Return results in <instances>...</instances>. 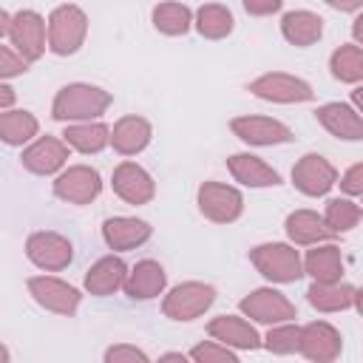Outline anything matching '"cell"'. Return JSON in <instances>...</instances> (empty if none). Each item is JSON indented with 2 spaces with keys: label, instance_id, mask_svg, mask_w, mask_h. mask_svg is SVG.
<instances>
[{
  "label": "cell",
  "instance_id": "1",
  "mask_svg": "<svg viewBox=\"0 0 363 363\" xmlns=\"http://www.w3.org/2000/svg\"><path fill=\"white\" fill-rule=\"evenodd\" d=\"M111 91L91 85V82H68L57 91L51 102V116L57 122H88L99 119L111 108Z\"/></svg>",
  "mask_w": 363,
  "mask_h": 363
},
{
  "label": "cell",
  "instance_id": "2",
  "mask_svg": "<svg viewBox=\"0 0 363 363\" xmlns=\"http://www.w3.org/2000/svg\"><path fill=\"white\" fill-rule=\"evenodd\" d=\"M88 37V14L74 6V3H62L57 6L51 14H48V23H45V40H48V48L57 54V57H71L82 48Z\"/></svg>",
  "mask_w": 363,
  "mask_h": 363
},
{
  "label": "cell",
  "instance_id": "3",
  "mask_svg": "<svg viewBox=\"0 0 363 363\" xmlns=\"http://www.w3.org/2000/svg\"><path fill=\"white\" fill-rule=\"evenodd\" d=\"M250 264L272 284H295L303 275L301 255L295 244L286 241H267L250 250Z\"/></svg>",
  "mask_w": 363,
  "mask_h": 363
},
{
  "label": "cell",
  "instance_id": "4",
  "mask_svg": "<svg viewBox=\"0 0 363 363\" xmlns=\"http://www.w3.org/2000/svg\"><path fill=\"white\" fill-rule=\"evenodd\" d=\"M213 303H216V286H210L204 281H184V284H176L164 295L162 312L170 320L187 323V320L201 318Z\"/></svg>",
  "mask_w": 363,
  "mask_h": 363
},
{
  "label": "cell",
  "instance_id": "5",
  "mask_svg": "<svg viewBox=\"0 0 363 363\" xmlns=\"http://www.w3.org/2000/svg\"><path fill=\"white\" fill-rule=\"evenodd\" d=\"M199 213L213 224H233L244 213V196L238 187L224 182H201L196 190Z\"/></svg>",
  "mask_w": 363,
  "mask_h": 363
},
{
  "label": "cell",
  "instance_id": "6",
  "mask_svg": "<svg viewBox=\"0 0 363 363\" xmlns=\"http://www.w3.org/2000/svg\"><path fill=\"white\" fill-rule=\"evenodd\" d=\"M247 91L264 102H278V105H298V102H309L315 96L312 85L295 74L286 71H267L261 77H255Z\"/></svg>",
  "mask_w": 363,
  "mask_h": 363
},
{
  "label": "cell",
  "instance_id": "7",
  "mask_svg": "<svg viewBox=\"0 0 363 363\" xmlns=\"http://www.w3.org/2000/svg\"><path fill=\"white\" fill-rule=\"evenodd\" d=\"M26 286H28V295L34 298V303L43 306L45 312L71 318L79 309L82 292L77 286H71L68 281L57 278V275H31L26 281Z\"/></svg>",
  "mask_w": 363,
  "mask_h": 363
},
{
  "label": "cell",
  "instance_id": "8",
  "mask_svg": "<svg viewBox=\"0 0 363 363\" xmlns=\"http://www.w3.org/2000/svg\"><path fill=\"white\" fill-rule=\"evenodd\" d=\"M9 40H11V48L31 65L37 62L45 48H48V40H45V20L43 14H37L34 9H20L11 14V23H9Z\"/></svg>",
  "mask_w": 363,
  "mask_h": 363
},
{
  "label": "cell",
  "instance_id": "9",
  "mask_svg": "<svg viewBox=\"0 0 363 363\" xmlns=\"http://www.w3.org/2000/svg\"><path fill=\"white\" fill-rule=\"evenodd\" d=\"M102 193V176L91 164H71L54 176V196L65 204H91Z\"/></svg>",
  "mask_w": 363,
  "mask_h": 363
},
{
  "label": "cell",
  "instance_id": "10",
  "mask_svg": "<svg viewBox=\"0 0 363 363\" xmlns=\"http://www.w3.org/2000/svg\"><path fill=\"white\" fill-rule=\"evenodd\" d=\"M26 258L43 272H60L74 261V244L54 230H37L26 238Z\"/></svg>",
  "mask_w": 363,
  "mask_h": 363
},
{
  "label": "cell",
  "instance_id": "11",
  "mask_svg": "<svg viewBox=\"0 0 363 363\" xmlns=\"http://www.w3.org/2000/svg\"><path fill=\"white\" fill-rule=\"evenodd\" d=\"M238 309H241L244 318H250V320H255V323H267V326L284 323V320H295V318H298L295 303H292L284 292H278V289H272V286L252 289L247 298L238 301Z\"/></svg>",
  "mask_w": 363,
  "mask_h": 363
},
{
  "label": "cell",
  "instance_id": "12",
  "mask_svg": "<svg viewBox=\"0 0 363 363\" xmlns=\"http://www.w3.org/2000/svg\"><path fill=\"white\" fill-rule=\"evenodd\" d=\"M230 130H233V136H238L244 145H252V147H272V145H286L295 139L289 125H284L281 119L255 116V113L230 119Z\"/></svg>",
  "mask_w": 363,
  "mask_h": 363
},
{
  "label": "cell",
  "instance_id": "13",
  "mask_svg": "<svg viewBox=\"0 0 363 363\" xmlns=\"http://www.w3.org/2000/svg\"><path fill=\"white\" fill-rule=\"evenodd\" d=\"M292 184H295L298 193H303L309 199H318V196H326L337 184V170L326 156L303 153L292 167Z\"/></svg>",
  "mask_w": 363,
  "mask_h": 363
},
{
  "label": "cell",
  "instance_id": "14",
  "mask_svg": "<svg viewBox=\"0 0 363 363\" xmlns=\"http://www.w3.org/2000/svg\"><path fill=\"white\" fill-rule=\"evenodd\" d=\"M68 153H71V147L60 139V136H40V139H34L26 150H23V156H20V162H23V167L28 170V173H34V176H57L65 164H68Z\"/></svg>",
  "mask_w": 363,
  "mask_h": 363
},
{
  "label": "cell",
  "instance_id": "15",
  "mask_svg": "<svg viewBox=\"0 0 363 363\" xmlns=\"http://www.w3.org/2000/svg\"><path fill=\"white\" fill-rule=\"evenodd\" d=\"M111 187H113V193H116L125 204H133V207L147 204V201H153V196H156V182H153V176H150L142 164H136V162H119V164L113 167Z\"/></svg>",
  "mask_w": 363,
  "mask_h": 363
},
{
  "label": "cell",
  "instance_id": "16",
  "mask_svg": "<svg viewBox=\"0 0 363 363\" xmlns=\"http://www.w3.org/2000/svg\"><path fill=\"white\" fill-rule=\"evenodd\" d=\"M340 349H343V337L340 332L326 323V320H312L306 326H301V343H298V352L306 357V360H315V363H332L340 357Z\"/></svg>",
  "mask_w": 363,
  "mask_h": 363
},
{
  "label": "cell",
  "instance_id": "17",
  "mask_svg": "<svg viewBox=\"0 0 363 363\" xmlns=\"http://www.w3.org/2000/svg\"><path fill=\"white\" fill-rule=\"evenodd\" d=\"M150 233L153 227L136 216H113L102 221V241L113 252H128V250L142 247L150 238Z\"/></svg>",
  "mask_w": 363,
  "mask_h": 363
},
{
  "label": "cell",
  "instance_id": "18",
  "mask_svg": "<svg viewBox=\"0 0 363 363\" xmlns=\"http://www.w3.org/2000/svg\"><path fill=\"white\" fill-rule=\"evenodd\" d=\"M306 301L318 312H343V309H357L360 306V289L340 281H312L306 289Z\"/></svg>",
  "mask_w": 363,
  "mask_h": 363
},
{
  "label": "cell",
  "instance_id": "19",
  "mask_svg": "<svg viewBox=\"0 0 363 363\" xmlns=\"http://www.w3.org/2000/svg\"><path fill=\"white\" fill-rule=\"evenodd\" d=\"M164 286H167V272L153 258H145L136 267H130L125 275V284H122L125 295L133 301H153L164 292Z\"/></svg>",
  "mask_w": 363,
  "mask_h": 363
},
{
  "label": "cell",
  "instance_id": "20",
  "mask_svg": "<svg viewBox=\"0 0 363 363\" xmlns=\"http://www.w3.org/2000/svg\"><path fill=\"white\" fill-rule=\"evenodd\" d=\"M207 335L230 349H258L261 346V335L255 332V326L244 318V315H216L207 323Z\"/></svg>",
  "mask_w": 363,
  "mask_h": 363
},
{
  "label": "cell",
  "instance_id": "21",
  "mask_svg": "<svg viewBox=\"0 0 363 363\" xmlns=\"http://www.w3.org/2000/svg\"><path fill=\"white\" fill-rule=\"evenodd\" d=\"M315 119L335 136V139H346V142H357L363 139V119L360 111L354 105L346 102H326L315 111Z\"/></svg>",
  "mask_w": 363,
  "mask_h": 363
},
{
  "label": "cell",
  "instance_id": "22",
  "mask_svg": "<svg viewBox=\"0 0 363 363\" xmlns=\"http://www.w3.org/2000/svg\"><path fill=\"white\" fill-rule=\"evenodd\" d=\"M125 275H128V267L119 255H105L99 261H94L82 278V286L88 295H96V298H108L113 292L122 289L125 284Z\"/></svg>",
  "mask_w": 363,
  "mask_h": 363
},
{
  "label": "cell",
  "instance_id": "23",
  "mask_svg": "<svg viewBox=\"0 0 363 363\" xmlns=\"http://www.w3.org/2000/svg\"><path fill=\"white\" fill-rule=\"evenodd\" d=\"M153 139V128L145 116L128 113L122 119H116V125L111 128V147L119 156H136L142 153Z\"/></svg>",
  "mask_w": 363,
  "mask_h": 363
},
{
  "label": "cell",
  "instance_id": "24",
  "mask_svg": "<svg viewBox=\"0 0 363 363\" xmlns=\"http://www.w3.org/2000/svg\"><path fill=\"white\" fill-rule=\"evenodd\" d=\"M227 170L244 187H275V184H281V173L272 164H267L261 156H252V153H233L227 159Z\"/></svg>",
  "mask_w": 363,
  "mask_h": 363
},
{
  "label": "cell",
  "instance_id": "25",
  "mask_svg": "<svg viewBox=\"0 0 363 363\" xmlns=\"http://www.w3.org/2000/svg\"><path fill=\"white\" fill-rule=\"evenodd\" d=\"M62 142L77 150V153H99L111 145V128L99 119H88V122H65V130H62Z\"/></svg>",
  "mask_w": 363,
  "mask_h": 363
},
{
  "label": "cell",
  "instance_id": "26",
  "mask_svg": "<svg viewBox=\"0 0 363 363\" xmlns=\"http://www.w3.org/2000/svg\"><path fill=\"white\" fill-rule=\"evenodd\" d=\"M284 230H286L289 241L298 247H312V244L335 238V233L326 227L323 216H318L315 210H292L284 221Z\"/></svg>",
  "mask_w": 363,
  "mask_h": 363
},
{
  "label": "cell",
  "instance_id": "27",
  "mask_svg": "<svg viewBox=\"0 0 363 363\" xmlns=\"http://www.w3.org/2000/svg\"><path fill=\"white\" fill-rule=\"evenodd\" d=\"M301 264H303V272H306L312 281H340L343 272H346L343 252H340V247L332 244V241L312 244V250L306 252V258H303Z\"/></svg>",
  "mask_w": 363,
  "mask_h": 363
},
{
  "label": "cell",
  "instance_id": "28",
  "mask_svg": "<svg viewBox=\"0 0 363 363\" xmlns=\"http://www.w3.org/2000/svg\"><path fill=\"white\" fill-rule=\"evenodd\" d=\"M281 34L289 45L298 48H309L323 37V17L309 11V9H298V11H286L281 17Z\"/></svg>",
  "mask_w": 363,
  "mask_h": 363
},
{
  "label": "cell",
  "instance_id": "29",
  "mask_svg": "<svg viewBox=\"0 0 363 363\" xmlns=\"http://www.w3.org/2000/svg\"><path fill=\"white\" fill-rule=\"evenodd\" d=\"M193 28L204 37V40H224L233 34L235 28V17L227 6L221 3H204L193 11Z\"/></svg>",
  "mask_w": 363,
  "mask_h": 363
},
{
  "label": "cell",
  "instance_id": "30",
  "mask_svg": "<svg viewBox=\"0 0 363 363\" xmlns=\"http://www.w3.org/2000/svg\"><path fill=\"white\" fill-rule=\"evenodd\" d=\"M37 133H40V122L31 111H23V108L0 111V142H6L11 147H23Z\"/></svg>",
  "mask_w": 363,
  "mask_h": 363
},
{
  "label": "cell",
  "instance_id": "31",
  "mask_svg": "<svg viewBox=\"0 0 363 363\" xmlns=\"http://www.w3.org/2000/svg\"><path fill=\"white\" fill-rule=\"evenodd\" d=\"M150 20H153V28L159 34H167V37H182V34H187L193 28V11H190V6L176 3V0L156 3L153 11H150Z\"/></svg>",
  "mask_w": 363,
  "mask_h": 363
},
{
  "label": "cell",
  "instance_id": "32",
  "mask_svg": "<svg viewBox=\"0 0 363 363\" xmlns=\"http://www.w3.org/2000/svg\"><path fill=\"white\" fill-rule=\"evenodd\" d=\"M329 71L337 82H349V85H357L363 79V51L357 43H346L340 48L332 51L329 57Z\"/></svg>",
  "mask_w": 363,
  "mask_h": 363
},
{
  "label": "cell",
  "instance_id": "33",
  "mask_svg": "<svg viewBox=\"0 0 363 363\" xmlns=\"http://www.w3.org/2000/svg\"><path fill=\"white\" fill-rule=\"evenodd\" d=\"M360 204L354 199H329L326 201V210H323V221L326 227L340 235V233H352L357 224H360Z\"/></svg>",
  "mask_w": 363,
  "mask_h": 363
},
{
  "label": "cell",
  "instance_id": "34",
  "mask_svg": "<svg viewBox=\"0 0 363 363\" xmlns=\"http://www.w3.org/2000/svg\"><path fill=\"white\" fill-rule=\"evenodd\" d=\"M298 343H301V326L292 323V320H284V323H272L264 343L272 354H292L298 352Z\"/></svg>",
  "mask_w": 363,
  "mask_h": 363
},
{
  "label": "cell",
  "instance_id": "35",
  "mask_svg": "<svg viewBox=\"0 0 363 363\" xmlns=\"http://www.w3.org/2000/svg\"><path fill=\"white\" fill-rule=\"evenodd\" d=\"M187 357L196 360V363H238L235 349H230V346H224V343H218V340L196 343Z\"/></svg>",
  "mask_w": 363,
  "mask_h": 363
},
{
  "label": "cell",
  "instance_id": "36",
  "mask_svg": "<svg viewBox=\"0 0 363 363\" xmlns=\"http://www.w3.org/2000/svg\"><path fill=\"white\" fill-rule=\"evenodd\" d=\"M102 357H105V363H147L150 360L147 352H142V349H136L130 343H116V346L105 349Z\"/></svg>",
  "mask_w": 363,
  "mask_h": 363
},
{
  "label": "cell",
  "instance_id": "37",
  "mask_svg": "<svg viewBox=\"0 0 363 363\" xmlns=\"http://www.w3.org/2000/svg\"><path fill=\"white\" fill-rule=\"evenodd\" d=\"M28 71V62L9 45H0V82L3 79H11V77H20Z\"/></svg>",
  "mask_w": 363,
  "mask_h": 363
},
{
  "label": "cell",
  "instance_id": "38",
  "mask_svg": "<svg viewBox=\"0 0 363 363\" xmlns=\"http://www.w3.org/2000/svg\"><path fill=\"white\" fill-rule=\"evenodd\" d=\"M340 190L349 196V199H357L363 193V164L354 162L343 176H340Z\"/></svg>",
  "mask_w": 363,
  "mask_h": 363
},
{
  "label": "cell",
  "instance_id": "39",
  "mask_svg": "<svg viewBox=\"0 0 363 363\" xmlns=\"http://www.w3.org/2000/svg\"><path fill=\"white\" fill-rule=\"evenodd\" d=\"M241 6H244V11L252 14V17H269V14L281 11L284 0H241Z\"/></svg>",
  "mask_w": 363,
  "mask_h": 363
},
{
  "label": "cell",
  "instance_id": "40",
  "mask_svg": "<svg viewBox=\"0 0 363 363\" xmlns=\"http://www.w3.org/2000/svg\"><path fill=\"white\" fill-rule=\"evenodd\" d=\"M323 3L335 11H360V6H363V0H323Z\"/></svg>",
  "mask_w": 363,
  "mask_h": 363
},
{
  "label": "cell",
  "instance_id": "41",
  "mask_svg": "<svg viewBox=\"0 0 363 363\" xmlns=\"http://www.w3.org/2000/svg\"><path fill=\"white\" fill-rule=\"evenodd\" d=\"M14 99H17V91H14L11 85H6V82H0V111H6V108H11V105H14Z\"/></svg>",
  "mask_w": 363,
  "mask_h": 363
},
{
  "label": "cell",
  "instance_id": "42",
  "mask_svg": "<svg viewBox=\"0 0 363 363\" xmlns=\"http://www.w3.org/2000/svg\"><path fill=\"white\" fill-rule=\"evenodd\" d=\"M9 23H11V14H9L6 9H0V37L9 34Z\"/></svg>",
  "mask_w": 363,
  "mask_h": 363
},
{
  "label": "cell",
  "instance_id": "43",
  "mask_svg": "<svg viewBox=\"0 0 363 363\" xmlns=\"http://www.w3.org/2000/svg\"><path fill=\"white\" fill-rule=\"evenodd\" d=\"M159 360H182V363H184V360H190V357H187L184 352H167V354H162Z\"/></svg>",
  "mask_w": 363,
  "mask_h": 363
},
{
  "label": "cell",
  "instance_id": "44",
  "mask_svg": "<svg viewBox=\"0 0 363 363\" xmlns=\"http://www.w3.org/2000/svg\"><path fill=\"white\" fill-rule=\"evenodd\" d=\"M9 360H11V352H9V349L0 343V363H9Z\"/></svg>",
  "mask_w": 363,
  "mask_h": 363
}]
</instances>
